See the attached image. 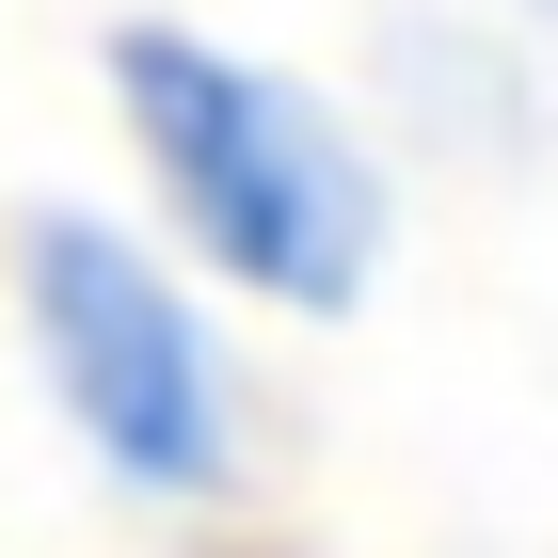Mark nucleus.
Here are the masks:
<instances>
[{
  "instance_id": "nucleus-1",
  "label": "nucleus",
  "mask_w": 558,
  "mask_h": 558,
  "mask_svg": "<svg viewBox=\"0 0 558 558\" xmlns=\"http://www.w3.org/2000/svg\"><path fill=\"white\" fill-rule=\"evenodd\" d=\"M96 81H112V129H129L175 256L208 288L271 303V319H351L384 288L399 175L336 81H303V64L208 33V16H112Z\"/></svg>"
},
{
  "instance_id": "nucleus-2",
  "label": "nucleus",
  "mask_w": 558,
  "mask_h": 558,
  "mask_svg": "<svg viewBox=\"0 0 558 558\" xmlns=\"http://www.w3.org/2000/svg\"><path fill=\"white\" fill-rule=\"evenodd\" d=\"M16 336H33L48 415L81 463L144 511H208L240 478V351H223L192 256H160L112 208H33L16 223Z\"/></svg>"
},
{
  "instance_id": "nucleus-3",
  "label": "nucleus",
  "mask_w": 558,
  "mask_h": 558,
  "mask_svg": "<svg viewBox=\"0 0 558 558\" xmlns=\"http://www.w3.org/2000/svg\"><path fill=\"white\" fill-rule=\"evenodd\" d=\"M399 81H430L415 96V129L430 144H543V112H526V33L495 16H399V48H384Z\"/></svg>"
},
{
  "instance_id": "nucleus-4",
  "label": "nucleus",
  "mask_w": 558,
  "mask_h": 558,
  "mask_svg": "<svg viewBox=\"0 0 558 558\" xmlns=\"http://www.w3.org/2000/svg\"><path fill=\"white\" fill-rule=\"evenodd\" d=\"M495 16H511V33H558V0H495Z\"/></svg>"
},
{
  "instance_id": "nucleus-5",
  "label": "nucleus",
  "mask_w": 558,
  "mask_h": 558,
  "mask_svg": "<svg viewBox=\"0 0 558 558\" xmlns=\"http://www.w3.org/2000/svg\"><path fill=\"white\" fill-rule=\"evenodd\" d=\"M208 558H271V543H208Z\"/></svg>"
}]
</instances>
